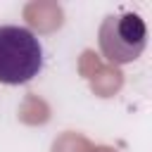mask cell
Wrapping results in <instances>:
<instances>
[{
  "label": "cell",
  "instance_id": "obj_1",
  "mask_svg": "<svg viewBox=\"0 0 152 152\" xmlns=\"http://www.w3.org/2000/svg\"><path fill=\"white\" fill-rule=\"evenodd\" d=\"M43 69V48L33 31L14 24L0 26V83H28Z\"/></svg>",
  "mask_w": 152,
  "mask_h": 152
},
{
  "label": "cell",
  "instance_id": "obj_2",
  "mask_svg": "<svg viewBox=\"0 0 152 152\" xmlns=\"http://www.w3.org/2000/svg\"><path fill=\"white\" fill-rule=\"evenodd\" d=\"M145 43H147L145 21L133 12L116 17L112 14L100 26V50L104 59L114 64H128L138 59L140 52L145 50Z\"/></svg>",
  "mask_w": 152,
  "mask_h": 152
}]
</instances>
